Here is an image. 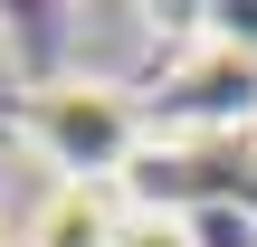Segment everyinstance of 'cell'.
I'll return each mask as SVG.
<instances>
[{"mask_svg": "<svg viewBox=\"0 0 257 247\" xmlns=\"http://www.w3.org/2000/svg\"><path fill=\"white\" fill-rule=\"evenodd\" d=\"M19 143L57 171V181H124V162H143L153 152V124H143V105L114 86V76H48V86H29V105H19Z\"/></svg>", "mask_w": 257, "mask_h": 247, "instance_id": "cell-1", "label": "cell"}, {"mask_svg": "<svg viewBox=\"0 0 257 247\" xmlns=\"http://www.w3.org/2000/svg\"><path fill=\"white\" fill-rule=\"evenodd\" d=\"M124 219H134V209H124L105 181H48V190L29 200V219H19V247H114Z\"/></svg>", "mask_w": 257, "mask_h": 247, "instance_id": "cell-2", "label": "cell"}, {"mask_svg": "<svg viewBox=\"0 0 257 247\" xmlns=\"http://www.w3.org/2000/svg\"><path fill=\"white\" fill-rule=\"evenodd\" d=\"M181 219L200 247H257V209H238V200H191Z\"/></svg>", "mask_w": 257, "mask_h": 247, "instance_id": "cell-3", "label": "cell"}, {"mask_svg": "<svg viewBox=\"0 0 257 247\" xmlns=\"http://www.w3.org/2000/svg\"><path fill=\"white\" fill-rule=\"evenodd\" d=\"M114 247H200V238H191V219H181V209H134Z\"/></svg>", "mask_w": 257, "mask_h": 247, "instance_id": "cell-4", "label": "cell"}]
</instances>
